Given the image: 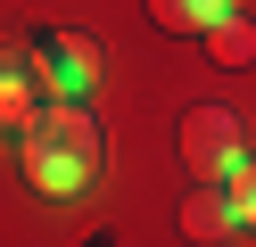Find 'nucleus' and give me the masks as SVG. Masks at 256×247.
Returning <instances> with one entry per match:
<instances>
[{"label": "nucleus", "mask_w": 256, "mask_h": 247, "mask_svg": "<svg viewBox=\"0 0 256 247\" xmlns=\"http://www.w3.org/2000/svg\"><path fill=\"white\" fill-rule=\"evenodd\" d=\"M182 231L198 247H223L240 231V214H232V190H223V181H190V198H182Z\"/></svg>", "instance_id": "5"}, {"label": "nucleus", "mask_w": 256, "mask_h": 247, "mask_svg": "<svg viewBox=\"0 0 256 247\" xmlns=\"http://www.w3.org/2000/svg\"><path fill=\"white\" fill-rule=\"evenodd\" d=\"M232 190V214H240V231H256V157H240V173L223 181Z\"/></svg>", "instance_id": "8"}, {"label": "nucleus", "mask_w": 256, "mask_h": 247, "mask_svg": "<svg viewBox=\"0 0 256 247\" xmlns=\"http://www.w3.org/2000/svg\"><path fill=\"white\" fill-rule=\"evenodd\" d=\"M17 157H25V181H34L42 198H83L91 181H100V157H108L100 115L74 107V99H50V107L34 115V132H25Z\"/></svg>", "instance_id": "1"}, {"label": "nucleus", "mask_w": 256, "mask_h": 247, "mask_svg": "<svg viewBox=\"0 0 256 247\" xmlns=\"http://www.w3.org/2000/svg\"><path fill=\"white\" fill-rule=\"evenodd\" d=\"M50 107V99H42V82H34V58H25V49H0V132H34V115Z\"/></svg>", "instance_id": "4"}, {"label": "nucleus", "mask_w": 256, "mask_h": 247, "mask_svg": "<svg viewBox=\"0 0 256 247\" xmlns=\"http://www.w3.org/2000/svg\"><path fill=\"white\" fill-rule=\"evenodd\" d=\"M174 148H182L190 181H232L240 157H248V132H240L232 107H190L182 124H174Z\"/></svg>", "instance_id": "2"}, {"label": "nucleus", "mask_w": 256, "mask_h": 247, "mask_svg": "<svg viewBox=\"0 0 256 247\" xmlns=\"http://www.w3.org/2000/svg\"><path fill=\"white\" fill-rule=\"evenodd\" d=\"M198 41H206L215 66H256V16H215Z\"/></svg>", "instance_id": "7"}, {"label": "nucleus", "mask_w": 256, "mask_h": 247, "mask_svg": "<svg viewBox=\"0 0 256 247\" xmlns=\"http://www.w3.org/2000/svg\"><path fill=\"white\" fill-rule=\"evenodd\" d=\"M34 82H42V99H74L83 107L91 82H100V41L91 33H42L34 41Z\"/></svg>", "instance_id": "3"}, {"label": "nucleus", "mask_w": 256, "mask_h": 247, "mask_svg": "<svg viewBox=\"0 0 256 247\" xmlns=\"http://www.w3.org/2000/svg\"><path fill=\"white\" fill-rule=\"evenodd\" d=\"M215 16H232V0H149V25H157V33H182V41L206 33Z\"/></svg>", "instance_id": "6"}]
</instances>
